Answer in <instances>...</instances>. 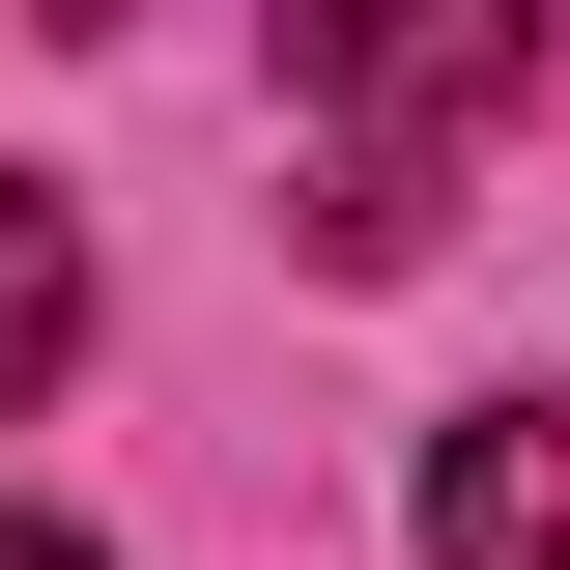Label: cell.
Returning <instances> with one entry per match:
<instances>
[{
  "label": "cell",
  "mask_w": 570,
  "mask_h": 570,
  "mask_svg": "<svg viewBox=\"0 0 570 570\" xmlns=\"http://www.w3.org/2000/svg\"><path fill=\"white\" fill-rule=\"evenodd\" d=\"M428 570H570V400H456L428 428Z\"/></svg>",
  "instance_id": "cell-2"
},
{
  "label": "cell",
  "mask_w": 570,
  "mask_h": 570,
  "mask_svg": "<svg viewBox=\"0 0 570 570\" xmlns=\"http://www.w3.org/2000/svg\"><path fill=\"white\" fill-rule=\"evenodd\" d=\"M0 570H86V542H58V513H0Z\"/></svg>",
  "instance_id": "cell-4"
},
{
  "label": "cell",
  "mask_w": 570,
  "mask_h": 570,
  "mask_svg": "<svg viewBox=\"0 0 570 570\" xmlns=\"http://www.w3.org/2000/svg\"><path fill=\"white\" fill-rule=\"evenodd\" d=\"M58 343H86V228L0 171V400H58Z\"/></svg>",
  "instance_id": "cell-3"
},
{
  "label": "cell",
  "mask_w": 570,
  "mask_h": 570,
  "mask_svg": "<svg viewBox=\"0 0 570 570\" xmlns=\"http://www.w3.org/2000/svg\"><path fill=\"white\" fill-rule=\"evenodd\" d=\"M513 58H542V0H285V86L343 142H456V115H513Z\"/></svg>",
  "instance_id": "cell-1"
}]
</instances>
